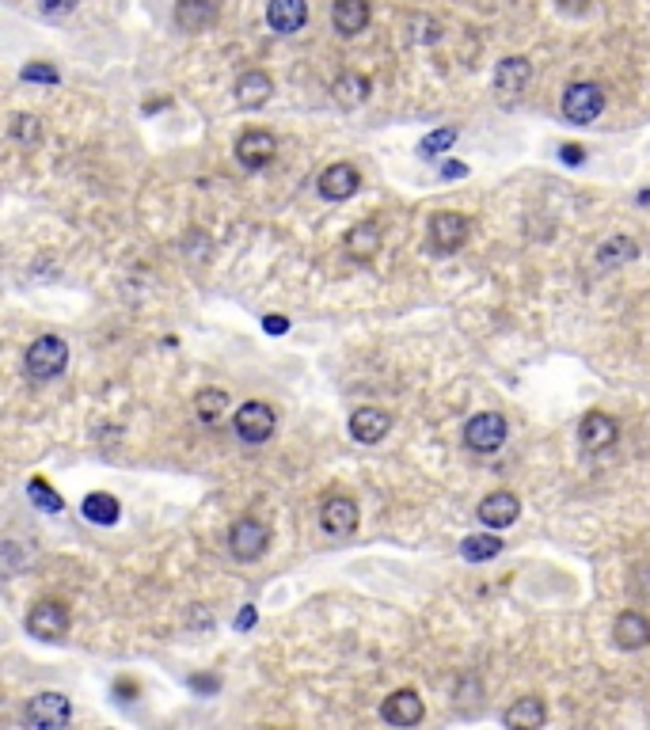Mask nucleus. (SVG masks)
Segmentation results:
<instances>
[{"instance_id": "obj_15", "label": "nucleus", "mask_w": 650, "mask_h": 730, "mask_svg": "<svg viewBox=\"0 0 650 730\" xmlns=\"http://www.w3.org/2000/svg\"><path fill=\"white\" fill-rule=\"evenodd\" d=\"M358 183H362V175H358L354 164H331L320 175V194H324L327 202H346V198L358 194Z\"/></svg>"}, {"instance_id": "obj_6", "label": "nucleus", "mask_w": 650, "mask_h": 730, "mask_svg": "<svg viewBox=\"0 0 650 730\" xmlns=\"http://www.w3.org/2000/svg\"><path fill=\"white\" fill-rule=\"evenodd\" d=\"M229 548L236 559H259L270 548V529L255 518H240L229 529Z\"/></svg>"}, {"instance_id": "obj_9", "label": "nucleus", "mask_w": 650, "mask_h": 730, "mask_svg": "<svg viewBox=\"0 0 650 730\" xmlns=\"http://www.w3.org/2000/svg\"><path fill=\"white\" fill-rule=\"evenodd\" d=\"M320 525L327 537H350L358 529V502L350 495H331L320 510Z\"/></svg>"}, {"instance_id": "obj_5", "label": "nucleus", "mask_w": 650, "mask_h": 730, "mask_svg": "<svg viewBox=\"0 0 650 730\" xmlns=\"http://www.w3.org/2000/svg\"><path fill=\"white\" fill-rule=\"evenodd\" d=\"M274 411H270L263 400H251L236 411V434H240V442L248 445H263L274 438Z\"/></svg>"}, {"instance_id": "obj_16", "label": "nucleus", "mask_w": 650, "mask_h": 730, "mask_svg": "<svg viewBox=\"0 0 650 730\" xmlns=\"http://www.w3.org/2000/svg\"><path fill=\"white\" fill-rule=\"evenodd\" d=\"M529 80H533V65L525 58H502L495 65V92L498 96H521L525 88H529Z\"/></svg>"}, {"instance_id": "obj_39", "label": "nucleus", "mask_w": 650, "mask_h": 730, "mask_svg": "<svg viewBox=\"0 0 650 730\" xmlns=\"http://www.w3.org/2000/svg\"><path fill=\"white\" fill-rule=\"evenodd\" d=\"M559 8H563V12H586L590 0H559Z\"/></svg>"}, {"instance_id": "obj_25", "label": "nucleus", "mask_w": 650, "mask_h": 730, "mask_svg": "<svg viewBox=\"0 0 650 730\" xmlns=\"http://www.w3.org/2000/svg\"><path fill=\"white\" fill-rule=\"evenodd\" d=\"M635 255H639V244H635L631 236H612V240H605V244L597 248V263L616 270V267H624V263H631Z\"/></svg>"}, {"instance_id": "obj_11", "label": "nucleus", "mask_w": 650, "mask_h": 730, "mask_svg": "<svg viewBox=\"0 0 650 730\" xmlns=\"http://www.w3.org/2000/svg\"><path fill=\"white\" fill-rule=\"evenodd\" d=\"M388 430H392V415L381 411V407H358L354 415H350V438L362 445H377L388 438Z\"/></svg>"}, {"instance_id": "obj_21", "label": "nucleus", "mask_w": 650, "mask_h": 730, "mask_svg": "<svg viewBox=\"0 0 650 730\" xmlns=\"http://www.w3.org/2000/svg\"><path fill=\"white\" fill-rule=\"evenodd\" d=\"M270 92H274V80H270L263 69H248L244 77L236 80V103H240V107H248V111L263 107V103L270 99Z\"/></svg>"}, {"instance_id": "obj_34", "label": "nucleus", "mask_w": 650, "mask_h": 730, "mask_svg": "<svg viewBox=\"0 0 650 730\" xmlns=\"http://www.w3.org/2000/svg\"><path fill=\"white\" fill-rule=\"evenodd\" d=\"M217 685H221V681H217V677H210V673H194V677H191V689L194 692H217Z\"/></svg>"}, {"instance_id": "obj_17", "label": "nucleus", "mask_w": 650, "mask_h": 730, "mask_svg": "<svg viewBox=\"0 0 650 730\" xmlns=\"http://www.w3.org/2000/svg\"><path fill=\"white\" fill-rule=\"evenodd\" d=\"M267 23L270 31H278V35H297L308 23V4L305 0H270Z\"/></svg>"}, {"instance_id": "obj_22", "label": "nucleus", "mask_w": 650, "mask_h": 730, "mask_svg": "<svg viewBox=\"0 0 650 730\" xmlns=\"http://www.w3.org/2000/svg\"><path fill=\"white\" fill-rule=\"evenodd\" d=\"M544 719H548V708H544V700H536V696H521V700L510 704L506 715H502V723L514 730H536V727H544Z\"/></svg>"}, {"instance_id": "obj_4", "label": "nucleus", "mask_w": 650, "mask_h": 730, "mask_svg": "<svg viewBox=\"0 0 650 730\" xmlns=\"http://www.w3.org/2000/svg\"><path fill=\"white\" fill-rule=\"evenodd\" d=\"M73 719V700L65 692H39L27 704V723L39 730H58Z\"/></svg>"}, {"instance_id": "obj_38", "label": "nucleus", "mask_w": 650, "mask_h": 730, "mask_svg": "<svg viewBox=\"0 0 650 730\" xmlns=\"http://www.w3.org/2000/svg\"><path fill=\"white\" fill-rule=\"evenodd\" d=\"M263 327H267L270 335H282V331H289V320H286V316H267V320H263Z\"/></svg>"}, {"instance_id": "obj_24", "label": "nucleus", "mask_w": 650, "mask_h": 730, "mask_svg": "<svg viewBox=\"0 0 650 730\" xmlns=\"http://www.w3.org/2000/svg\"><path fill=\"white\" fill-rule=\"evenodd\" d=\"M346 251L354 255V259H373L377 251H381V229L373 225V221H362V225H354V229L346 232Z\"/></svg>"}, {"instance_id": "obj_18", "label": "nucleus", "mask_w": 650, "mask_h": 730, "mask_svg": "<svg viewBox=\"0 0 650 730\" xmlns=\"http://www.w3.org/2000/svg\"><path fill=\"white\" fill-rule=\"evenodd\" d=\"M217 0H179L175 4V23H179V31H187V35H202L210 23H217Z\"/></svg>"}, {"instance_id": "obj_30", "label": "nucleus", "mask_w": 650, "mask_h": 730, "mask_svg": "<svg viewBox=\"0 0 650 730\" xmlns=\"http://www.w3.org/2000/svg\"><path fill=\"white\" fill-rule=\"evenodd\" d=\"M453 145H457V126H441V130L422 137L419 153L422 156H441V153H449Z\"/></svg>"}, {"instance_id": "obj_31", "label": "nucleus", "mask_w": 650, "mask_h": 730, "mask_svg": "<svg viewBox=\"0 0 650 730\" xmlns=\"http://www.w3.org/2000/svg\"><path fill=\"white\" fill-rule=\"evenodd\" d=\"M12 137H16L20 145H35L42 137V122L35 115H16V122H12Z\"/></svg>"}, {"instance_id": "obj_13", "label": "nucleus", "mask_w": 650, "mask_h": 730, "mask_svg": "<svg viewBox=\"0 0 650 730\" xmlns=\"http://www.w3.org/2000/svg\"><path fill=\"white\" fill-rule=\"evenodd\" d=\"M612 639L620 651H643L650 643V620L639 609H624L612 624Z\"/></svg>"}, {"instance_id": "obj_8", "label": "nucleus", "mask_w": 650, "mask_h": 730, "mask_svg": "<svg viewBox=\"0 0 650 730\" xmlns=\"http://www.w3.org/2000/svg\"><path fill=\"white\" fill-rule=\"evenodd\" d=\"M464 240H468V217L457 210H438L430 217V244L434 251H457L464 248Z\"/></svg>"}, {"instance_id": "obj_32", "label": "nucleus", "mask_w": 650, "mask_h": 730, "mask_svg": "<svg viewBox=\"0 0 650 730\" xmlns=\"http://www.w3.org/2000/svg\"><path fill=\"white\" fill-rule=\"evenodd\" d=\"M20 77L27 80V84H58L61 73L54 65H46V61H31V65H23Z\"/></svg>"}, {"instance_id": "obj_37", "label": "nucleus", "mask_w": 650, "mask_h": 730, "mask_svg": "<svg viewBox=\"0 0 650 730\" xmlns=\"http://www.w3.org/2000/svg\"><path fill=\"white\" fill-rule=\"evenodd\" d=\"M460 175H468V168H464L460 160H445V164H441V179H460Z\"/></svg>"}, {"instance_id": "obj_35", "label": "nucleus", "mask_w": 650, "mask_h": 730, "mask_svg": "<svg viewBox=\"0 0 650 730\" xmlns=\"http://www.w3.org/2000/svg\"><path fill=\"white\" fill-rule=\"evenodd\" d=\"M559 156H563V164H582V160H586V149H582V145H563Z\"/></svg>"}, {"instance_id": "obj_20", "label": "nucleus", "mask_w": 650, "mask_h": 730, "mask_svg": "<svg viewBox=\"0 0 650 730\" xmlns=\"http://www.w3.org/2000/svg\"><path fill=\"white\" fill-rule=\"evenodd\" d=\"M331 23H335V31L346 35V39L362 35L365 23H369V0H335V8H331Z\"/></svg>"}, {"instance_id": "obj_27", "label": "nucleus", "mask_w": 650, "mask_h": 730, "mask_svg": "<svg viewBox=\"0 0 650 730\" xmlns=\"http://www.w3.org/2000/svg\"><path fill=\"white\" fill-rule=\"evenodd\" d=\"M225 407H229V392L225 388H202L194 396V411H198L202 423H217L225 415Z\"/></svg>"}, {"instance_id": "obj_10", "label": "nucleus", "mask_w": 650, "mask_h": 730, "mask_svg": "<svg viewBox=\"0 0 650 730\" xmlns=\"http://www.w3.org/2000/svg\"><path fill=\"white\" fill-rule=\"evenodd\" d=\"M278 153V141L274 134L267 130H248V134L236 141V160L248 168V172H259V168H267L270 160Z\"/></svg>"}, {"instance_id": "obj_23", "label": "nucleus", "mask_w": 650, "mask_h": 730, "mask_svg": "<svg viewBox=\"0 0 650 730\" xmlns=\"http://www.w3.org/2000/svg\"><path fill=\"white\" fill-rule=\"evenodd\" d=\"M369 77H362V73H343V77L335 80V88H331V96H335V103L343 107V111H354V107H362L365 99H369Z\"/></svg>"}, {"instance_id": "obj_2", "label": "nucleus", "mask_w": 650, "mask_h": 730, "mask_svg": "<svg viewBox=\"0 0 650 730\" xmlns=\"http://www.w3.org/2000/svg\"><path fill=\"white\" fill-rule=\"evenodd\" d=\"M563 118L567 122H578V126H590L593 118L605 111V92H601V84H593V80H578L571 84L567 92H563Z\"/></svg>"}, {"instance_id": "obj_14", "label": "nucleus", "mask_w": 650, "mask_h": 730, "mask_svg": "<svg viewBox=\"0 0 650 730\" xmlns=\"http://www.w3.org/2000/svg\"><path fill=\"white\" fill-rule=\"evenodd\" d=\"M517 514H521V502H517V495H510V491H495V495H487L476 510V518L483 521L487 529H510V525L517 521Z\"/></svg>"}, {"instance_id": "obj_36", "label": "nucleus", "mask_w": 650, "mask_h": 730, "mask_svg": "<svg viewBox=\"0 0 650 730\" xmlns=\"http://www.w3.org/2000/svg\"><path fill=\"white\" fill-rule=\"evenodd\" d=\"M232 628H236V632H248V628H255V609H251V605H244V613L232 620Z\"/></svg>"}, {"instance_id": "obj_28", "label": "nucleus", "mask_w": 650, "mask_h": 730, "mask_svg": "<svg viewBox=\"0 0 650 730\" xmlns=\"http://www.w3.org/2000/svg\"><path fill=\"white\" fill-rule=\"evenodd\" d=\"M502 552V540L491 537V533H476V537L460 540V556L468 563H483V559H495Z\"/></svg>"}, {"instance_id": "obj_33", "label": "nucleus", "mask_w": 650, "mask_h": 730, "mask_svg": "<svg viewBox=\"0 0 650 730\" xmlns=\"http://www.w3.org/2000/svg\"><path fill=\"white\" fill-rule=\"evenodd\" d=\"M80 0H35V8H39V16L46 20H65L69 12H77Z\"/></svg>"}, {"instance_id": "obj_3", "label": "nucleus", "mask_w": 650, "mask_h": 730, "mask_svg": "<svg viewBox=\"0 0 650 730\" xmlns=\"http://www.w3.org/2000/svg\"><path fill=\"white\" fill-rule=\"evenodd\" d=\"M506 434H510V426H506V419L498 411H479L464 426V445L472 453H495V449H502Z\"/></svg>"}, {"instance_id": "obj_12", "label": "nucleus", "mask_w": 650, "mask_h": 730, "mask_svg": "<svg viewBox=\"0 0 650 730\" xmlns=\"http://www.w3.org/2000/svg\"><path fill=\"white\" fill-rule=\"evenodd\" d=\"M422 700L415 689H396L388 700L381 704V719L384 723H392V727H415L422 723Z\"/></svg>"}, {"instance_id": "obj_1", "label": "nucleus", "mask_w": 650, "mask_h": 730, "mask_svg": "<svg viewBox=\"0 0 650 730\" xmlns=\"http://www.w3.org/2000/svg\"><path fill=\"white\" fill-rule=\"evenodd\" d=\"M27 377H35V381H54L65 373V365H69V346L61 335H42L35 343L27 346Z\"/></svg>"}, {"instance_id": "obj_29", "label": "nucleus", "mask_w": 650, "mask_h": 730, "mask_svg": "<svg viewBox=\"0 0 650 730\" xmlns=\"http://www.w3.org/2000/svg\"><path fill=\"white\" fill-rule=\"evenodd\" d=\"M27 495H31V502H35L39 510H46V514H61V510H65L61 495H54V487L42 480V476H35V480L27 483Z\"/></svg>"}, {"instance_id": "obj_26", "label": "nucleus", "mask_w": 650, "mask_h": 730, "mask_svg": "<svg viewBox=\"0 0 650 730\" xmlns=\"http://www.w3.org/2000/svg\"><path fill=\"white\" fill-rule=\"evenodd\" d=\"M80 510H84V518L96 521V525H115L118 514H122L118 499H115V495H107V491H96V495H88Z\"/></svg>"}, {"instance_id": "obj_19", "label": "nucleus", "mask_w": 650, "mask_h": 730, "mask_svg": "<svg viewBox=\"0 0 650 730\" xmlns=\"http://www.w3.org/2000/svg\"><path fill=\"white\" fill-rule=\"evenodd\" d=\"M578 438L590 453H605L612 442H616V419H609L605 411H590L582 426H578Z\"/></svg>"}, {"instance_id": "obj_7", "label": "nucleus", "mask_w": 650, "mask_h": 730, "mask_svg": "<svg viewBox=\"0 0 650 730\" xmlns=\"http://www.w3.org/2000/svg\"><path fill=\"white\" fill-rule=\"evenodd\" d=\"M27 628H31V635L42 639V643H58V639H65V632H69V613H65V605H58V601H39V605L27 613Z\"/></svg>"}]
</instances>
